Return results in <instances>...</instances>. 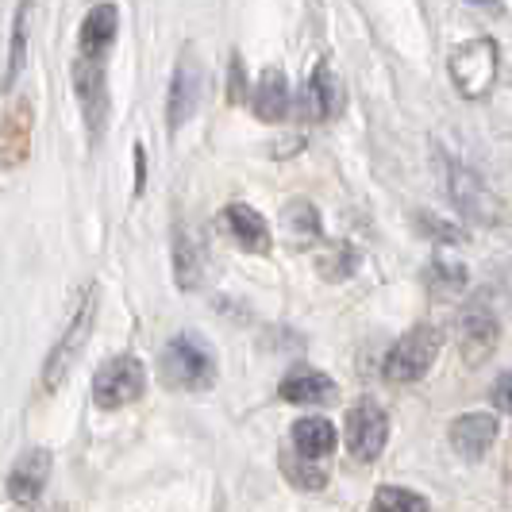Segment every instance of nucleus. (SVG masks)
I'll use <instances>...</instances> for the list:
<instances>
[{"instance_id": "f257e3e1", "label": "nucleus", "mask_w": 512, "mask_h": 512, "mask_svg": "<svg viewBox=\"0 0 512 512\" xmlns=\"http://www.w3.org/2000/svg\"><path fill=\"white\" fill-rule=\"evenodd\" d=\"M443 162V181H447V197H451V205L459 208L462 216L470 220V224H478V228H497L501 220H505V208L501 201L493 197V189H489L486 181L478 178L470 166H462L455 158H439Z\"/></svg>"}, {"instance_id": "f03ea898", "label": "nucleus", "mask_w": 512, "mask_h": 512, "mask_svg": "<svg viewBox=\"0 0 512 512\" xmlns=\"http://www.w3.org/2000/svg\"><path fill=\"white\" fill-rule=\"evenodd\" d=\"M162 378L174 389H189V393H201L216 382V359L201 339L193 335H178L166 343L162 351Z\"/></svg>"}, {"instance_id": "7ed1b4c3", "label": "nucleus", "mask_w": 512, "mask_h": 512, "mask_svg": "<svg viewBox=\"0 0 512 512\" xmlns=\"http://www.w3.org/2000/svg\"><path fill=\"white\" fill-rule=\"evenodd\" d=\"M497 74H501V54H497L493 39H470L451 51V81L462 97H470V101L489 97V89L497 85Z\"/></svg>"}, {"instance_id": "20e7f679", "label": "nucleus", "mask_w": 512, "mask_h": 512, "mask_svg": "<svg viewBox=\"0 0 512 512\" xmlns=\"http://www.w3.org/2000/svg\"><path fill=\"white\" fill-rule=\"evenodd\" d=\"M147 389V366L135 355H116L93 374V401L101 409H124Z\"/></svg>"}, {"instance_id": "39448f33", "label": "nucleus", "mask_w": 512, "mask_h": 512, "mask_svg": "<svg viewBox=\"0 0 512 512\" xmlns=\"http://www.w3.org/2000/svg\"><path fill=\"white\" fill-rule=\"evenodd\" d=\"M93 316H97V289L89 285V293H85V301L77 305L70 328L54 343L51 359L43 366V385H47V389H58V385L66 382V374H70L74 362L81 359V351H85V343H89V332H93Z\"/></svg>"}, {"instance_id": "423d86ee", "label": "nucleus", "mask_w": 512, "mask_h": 512, "mask_svg": "<svg viewBox=\"0 0 512 512\" xmlns=\"http://www.w3.org/2000/svg\"><path fill=\"white\" fill-rule=\"evenodd\" d=\"M439 332L436 328H412L409 335H401L397 343H393V351L385 355V366L382 374L389 382H416V378H424L428 370H432V362L439 355Z\"/></svg>"}, {"instance_id": "0eeeda50", "label": "nucleus", "mask_w": 512, "mask_h": 512, "mask_svg": "<svg viewBox=\"0 0 512 512\" xmlns=\"http://www.w3.org/2000/svg\"><path fill=\"white\" fill-rule=\"evenodd\" d=\"M74 89L81 116L89 124L93 143L104 135V120H108V81H104V58L97 54H77L74 62Z\"/></svg>"}, {"instance_id": "6e6552de", "label": "nucleus", "mask_w": 512, "mask_h": 512, "mask_svg": "<svg viewBox=\"0 0 512 512\" xmlns=\"http://www.w3.org/2000/svg\"><path fill=\"white\" fill-rule=\"evenodd\" d=\"M205 66L185 54L178 66H174V77H170V97H166V124L170 131L185 128L193 120V112L201 108V97H205Z\"/></svg>"}, {"instance_id": "1a4fd4ad", "label": "nucleus", "mask_w": 512, "mask_h": 512, "mask_svg": "<svg viewBox=\"0 0 512 512\" xmlns=\"http://www.w3.org/2000/svg\"><path fill=\"white\" fill-rule=\"evenodd\" d=\"M385 439H389V416L378 401L366 397L347 412V447L355 459L374 462L385 451Z\"/></svg>"}, {"instance_id": "9d476101", "label": "nucleus", "mask_w": 512, "mask_h": 512, "mask_svg": "<svg viewBox=\"0 0 512 512\" xmlns=\"http://www.w3.org/2000/svg\"><path fill=\"white\" fill-rule=\"evenodd\" d=\"M47 478H51V451L47 447H31L20 455V462L12 466L8 474V497L16 505H35L47 489Z\"/></svg>"}, {"instance_id": "9b49d317", "label": "nucleus", "mask_w": 512, "mask_h": 512, "mask_svg": "<svg viewBox=\"0 0 512 512\" xmlns=\"http://www.w3.org/2000/svg\"><path fill=\"white\" fill-rule=\"evenodd\" d=\"M497 439V416L493 412H466L451 424V443L462 459H482Z\"/></svg>"}, {"instance_id": "f8f14e48", "label": "nucleus", "mask_w": 512, "mask_h": 512, "mask_svg": "<svg viewBox=\"0 0 512 512\" xmlns=\"http://www.w3.org/2000/svg\"><path fill=\"white\" fill-rule=\"evenodd\" d=\"M116 31H120V12H116V4H97V8L81 20L77 54H97V58H108L112 43H116Z\"/></svg>"}, {"instance_id": "ddd939ff", "label": "nucleus", "mask_w": 512, "mask_h": 512, "mask_svg": "<svg viewBox=\"0 0 512 512\" xmlns=\"http://www.w3.org/2000/svg\"><path fill=\"white\" fill-rule=\"evenodd\" d=\"M247 97L255 104V116L266 120V124L285 120L289 108H293V93H289V81H285L282 70H266V74L258 77L255 89H247Z\"/></svg>"}, {"instance_id": "4468645a", "label": "nucleus", "mask_w": 512, "mask_h": 512, "mask_svg": "<svg viewBox=\"0 0 512 512\" xmlns=\"http://www.w3.org/2000/svg\"><path fill=\"white\" fill-rule=\"evenodd\" d=\"M224 228H228V235L243 251H255V255H266V251H270V224H266L251 205L224 208Z\"/></svg>"}, {"instance_id": "2eb2a0df", "label": "nucleus", "mask_w": 512, "mask_h": 512, "mask_svg": "<svg viewBox=\"0 0 512 512\" xmlns=\"http://www.w3.org/2000/svg\"><path fill=\"white\" fill-rule=\"evenodd\" d=\"M282 397L289 405H324L335 397V382L324 370L312 366H297L282 378Z\"/></svg>"}, {"instance_id": "dca6fc26", "label": "nucleus", "mask_w": 512, "mask_h": 512, "mask_svg": "<svg viewBox=\"0 0 512 512\" xmlns=\"http://www.w3.org/2000/svg\"><path fill=\"white\" fill-rule=\"evenodd\" d=\"M27 147H31V104L20 101L8 108V116L0 124V166L24 162Z\"/></svg>"}, {"instance_id": "f3484780", "label": "nucleus", "mask_w": 512, "mask_h": 512, "mask_svg": "<svg viewBox=\"0 0 512 512\" xmlns=\"http://www.w3.org/2000/svg\"><path fill=\"white\" fill-rule=\"evenodd\" d=\"M174 278H178V285L189 289V293L205 278V247H201V239L189 228L174 231Z\"/></svg>"}, {"instance_id": "a211bd4d", "label": "nucleus", "mask_w": 512, "mask_h": 512, "mask_svg": "<svg viewBox=\"0 0 512 512\" xmlns=\"http://www.w3.org/2000/svg\"><path fill=\"white\" fill-rule=\"evenodd\" d=\"M293 447L301 451V459H324L335 451V428L324 416H301L293 424Z\"/></svg>"}, {"instance_id": "6ab92c4d", "label": "nucleus", "mask_w": 512, "mask_h": 512, "mask_svg": "<svg viewBox=\"0 0 512 512\" xmlns=\"http://www.w3.org/2000/svg\"><path fill=\"white\" fill-rule=\"evenodd\" d=\"M308 97H312V116L316 120H332L335 112L343 108V85L332 74V66H316L312 85H308Z\"/></svg>"}, {"instance_id": "aec40b11", "label": "nucleus", "mask_w": 512, "mask_h": 512, "mask_svg": "<svg viewBox=\"0 0 512 512\" xmlns=\"http://www.w3.org/2000/svg\"><path fill=\"white\" fill-rule=\"evenodd\" d=\"M31 12H35V4L24 0L20 8H16V24H12V43H8V70H4V89H12L16 85V77L24 70V58H27V35H31Z\"/></svg>"}, {"instance_id": "412c9836", "label": "nucleus", "mask_w": 512, "mask_h": 512, "mask_svg": "<svg viewBox=\"0 0 512 512\" xmlns=\"http://www.w3.org/2000/svg\"><path fill=\"white\" fill-rule=\"evenodd\" d=\"M374 509L378 512H428V501L405 486H382L378 497H374Z\"/></svg>"}, {"instance_id": "4be33fe9", "label": "nucleus", "mask_w": 512, "mask_h": 512, "mask_svg": "<svg viewBox=\"0 0 512 512\" xmlns=\"http://www.w3.org/2000/svg\"><path fill=\"white\" fill-rule=\"evenodd\" d=\"M285 228L293 231V239H316L320 235V216L308 201H293L285 208Z\"/></svg>"}, {"instance_id": "5701e85b", "label": "nucleus", "mask_w": 512, "mask_h": 512, "mask_svg": "<svg viewBox=\"0 0 512 512\" xmlns=\"http://www.w3.org/2000/svg\"><path fill=\"white\" fill-rule=\"evenodd\" d=\"M432 282H436V289H462L466 285V270H462L459 262L436 258L432 262Z\"/></svg>"}, {"instance_id": "b1692460", "label": "nucleus", "mask_w": 512, "mask_h": 512, "mask_svg": "<svg viewBox=\"0 0 512 512\" xmlns=\"http://www.w3.org/2000/svg\"><path fill=\"white\" fill-rule=\"evenodd\" d=\"M420 228L428 231V235H436L439 243H459V239H462V231H455L451 224H443V220H436L432 212H424V216H420Z\"/></svg>"}, {"instance_id": "393cba45", "label": "nucleus", "mask_w": 512, "mask_h": 512, "mask_svg": "<svg viewBox=\"0 0 512 512\" xmlns=\"http://www.w3.org/2000/svg\"><path fill=\"white\" fill-rule=\"evenodd\" d=\"M285 470L293 474V482H297V486H308V489H320V486H324V470H312V466L297 470V466H289V462H285Z\"/></svg>"}, {"instance_id": "a878e982", "label": "nucleus", "mask_w": 512, "mask_h": 512, "mask_svg": "<svg viewBox=\"0 0 512 512\" xmlns=\"http://www.w3.org/2000/svg\"><path fill=\"white\" fill-rule=\"evenodd\" d=\"M247 97V74H243V62L235 58L231 62V101H243Z\"/></svg>"}, {"instance_id": "bb28decb", "label": "nucleus", "mask_w": 512, "mask_h": 512, "mask_svg": "<svg viewBox=\"0 0 512 512\" xmlns=\"http://www.w3.org/2000/svg\"><path fill=\"white\" fill-rule=\"evenodd\" d=\"M497 412H509V374L497 378Z\"/></svg>"}, {"instance_id": "cd10ccee", "label": "nucleus", "mask_w": 512, "mask_h": 512, "mask_svg": "<svg viewBox=\"0 0 512 512\" xmlns=\"http://www.w3.org/2000/svg\"><path fill=\"white\" fill-rule=\"evenodd\" d=\"M143 189V147H135V193Z\"/></svg>"}, {"instance_id": "c85d7f7f", "label": "nucleus", "mask_w": 512, "mask_h": 512, "mask_svg": "<svg viewBox=\"0 0 512 512\" xmlns=\"http://www.w3.org/2000/svg\"><path fill=\"white\" fill-rule=\"evenodd\" d=\"M39 512H62V509H39Z\"/></svg>"}]
</instances>
